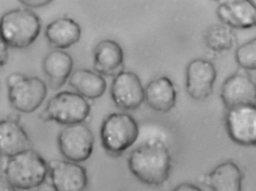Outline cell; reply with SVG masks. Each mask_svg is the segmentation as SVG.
Here are the masks:
<instances>
[{
  "label": "cell",
  "instance_id": "1",
  "mask_svg": "<svg viewBox=\"0 0 256 191\" xmlns=\"http://www.w3.org/2000/svg\"><path fill=\"white\" fill-rule=\"evenodd\" d=\"M128 167L133 176L142 183L161 186L170 176L172 156L162 142L151 140L131 152Z\"/></svg>",
  "mask_w": 256,
  "mask_h": 191
},
{
  "label": "cell",
  "instance_id": "2",
  "mask_svg": "<svg viewBox=\"0 0 256 191\" xmlns=\"http://www.w3.org/2000/svg\"><path fill=\"white\" fill-rule=\"evenodd\" d=\"M41 29L40 17L28 8L10 10L0 17V41L8 47L28 48L38 38Z\"/></svg>",
  "mask_w": 256,
  "mask_h": 191
},
{
  "label": "cell",
  "instance_id": "3",
  "mask_svg": "<svg viewBox=\"0 0 256 191\" xmlns=\"http://www.w3.org/2000/svg\"><path fill=\"white\" fill-rule=\"evenodd\" d=\"M48 173V163L31 149L8 158L4 176L16 189L29 191L42 185Z\"/></svg>",
  "mask_w": 256,
  "mask_h": 191
},
{
  "label": "cell",
  "instance_id": "4",
  "mask_svg": "<svg viewBox=\"0 0 256 191\" xmlns=\"http://www.w3.org/2000/svg\"><path fill=\"white\" fill-rule=\"evenodd\" d=\"M139 127L127 113H114L103 121L100 138L103 149L109 155L118 156L128 150L138 140Z\"/></svg>",
  "mask_w": 256,
  "mask_h": 191
},
{
  "label": "cell",
  "instance_id": "5",
  "mask_svg": "<svg viewBox=\"0 0 256 191\" xmlns=\"http://www.w3.org/2000/svg\"><path fill=\"white\" fill-rule=\"evenodd\" d=\"M90 112L86 98L77 92L64 91L50 99L40 117L43 122H55L67 126L84 123Z\"/></svg>",
  "mask_w": 256,
  "mask_h": 191
},
{
  "label": "cell",
  "instance_id": "6",
  "mask_svg": "<svg viewBox=\"0 0 256 191\" xmlns=\"http://www.w3.org/2000/svg\"><path fill=\"white\" fill-rule=\"evenodd\" d=\"M94 134L84 124L67 125L58 135L60 152L66 161L84 162L92 155L94 149Z\"/></svg>",
  "mask_w": 256,
  "mask_h": 191
},
{
  "label": "cell",
  "instance_id": "7",
  "mask_svg": "<svg viewBox=\"0 0 256 191\" xmlns=\"http://www.w3.org/2000/svg\"><path fill=\"white\" fill-rule=\"evenodd\" d=\"M226 126L229 137L236 144L256 146V106H241L228 109L226 116Z\"/></svg>",
  "mask_w": 256,
  "mask_h": 191
},
{
  "label": "cell",
  "instance_id": "8",
  "mask_svg": "<svg viewBox=\"0 0 256 191\" xmlns=\"http://www.w3.org/2000/svg\"><path fill=\"white\" fill-rule=\"evenodd\" d=\"M48 95V86L40 77H28L8 89V99L14 110L19 113L36 111Z\"/></svg>",
  "mask_w": 256,
  "mask_h": 191
},
{
  "label": "cell",
  "instance_id": "9",
  "mask_svg": "<svg viewBox=\"0 0 256 191\" xmlns=\"http://www.w3.org/2000/svg\"><path fill=\"white\" fill-rule=\"evenodd\" d=\"M52 186L55 191H86L89 185L86 169L72 161L54 160L48 163Z\"/></svg>",
  "mask_w": 256,
  "mask_h": 191
},
{
  "label": "cell",
  "instance_id": "10",
  "mask_svg": "<svg viewBox=\"0 0 256 191\" xmlns=\"http://www.w3.org/2000/svg\"><path fill=\"white\" fill-rule=\"evenodd\" d=\"M112 100L124 110H134L144 101V88L137 74L121 71L115 76L110 89Z\"/></svg>",
  "mask_w": 256,
  "mask_h": 191
},
{
  "label": "cell",
  "instance_id": "11",
  "mask_svg": "<svg viewBox=\"0 0 256 191\" xmlns=\"http://www.w3.org/2000/svg\"><path fill=\"white\" fill-rule=\"evenodd\" d=\"M216 80V70L212 62L196 59L190 62L186 73V88L188 95L196 101L209 98Z\"/></svg>",
  "mask_w": 256,
  "mask_h": 191
},
{
  "label": "cell",
  "instance_id": "12",
  "mask_svg": "<svg viewBox=\"0 0 256 191\" xmlns=\"http://www.w3.org/2000/svg\"><path fill=\"white\" fill-rule=\"evenodd\" d=\"M256 83L248 76L235 74L223 83L220 97L227 110L241 106H256Z\"/></svg>",
  "mask_w": 256,
  "mask_h": 191
},
{
  "label": "cell",
  "instance_id": "13",
  "mask_svg": "<svg viewBox=\"0 0 256 191\" xmlns=\"http://www.w3.org/2000/svg\"><path fill=\"white\" fill-rule=\"evenodd\" d=\"M216 14L223 24L232 29H247L256 26V6L250 1L238 0L222 2L217 7Z\"/></svg>",
  "mask_w": 256,
  "mask_h": 191
},
{
  "label": "cell",
  "instance_id": "14",
  "mask_svg": "<svg viewBox=\"0 0 256 191\" xmlns=\"http://www.w3.org/2000/svg\"><path fill=\"white\" fill-rule=\"evenodd\" d=\"M32 149V143L20 122L0 120V155L12 158Z\"/></svg>",
  "mask_w": 256,
  "mask_h": 191
},
{
  "label": "cell",
  "instance_id": "15",
  "mask_svg": "<svg viewBox=\"0 0 256 191\" xmlns=\"http://www.w3.org/2000/svg\"><path fill=\"white\" fill-rule=\"evenodd\" d=\"M124 64V50L116 41L103 40L96 46L94 66L100 75L116 76L122 71Z\"/></svg>",
  "mask_w": 256,
  "mask_h": 191
},
{
  "label": "cell",
  "instance_id": "16",
  "mask_svg": "<svg viewBox=\"0 0 256 191\" xmlns=\"http://www.w3.org/2000/svg\"><path fill=\"white\" fill-rule=\"evenodd\" d=\"M242 179L238 164L227 161L216 166L202 181L212 191H242Z\"/></svg>",
  "mask_w": 256,
  "mask_h": 191
},
{
  "label": "cell",
  "instance_id": "17",
  "mask_svg": "<svg viewBox=\"0 0 256 191\" xmlns=\"http://www.w3.org/2000/svg\"><path fill=\"white\" fill-rule=\"evenodd\" d=\"M42 67L50 89L58 90L70 79L73 72L74 61L66 52L55 50L46 55Z\"/></svg>",
  "mask_w": 256,
  "mask_h": 191
},
{
  "label": "cell",
  "instance_id": "18",
  "mask_svg": "<svg viewBox=\"0 0 256 191\" xmlns=\"http://www.w3.org/2000/svg\"><path fill=\"white\" fill-rule=\"evenodd\" d=\"M144 101L154 111L168 113L176 104V92L168 77H160L148 83L144 89Z\"/></svg>",
  "mask_w": 256,
  "mask_h": 191
},
{
  "label": "cell",
  "instance_id": "19",
  "mask_svg": "<svg viewBox=\"0 0 256 191\" xmlns=\"http://www.w3.org/2000/svg\"><path fill=\"white\" fill-rule=\"evenodd\" d=\"M44 34L52 47L62 50L70 48L80 41L82 28L73 19L60 17L48 25Z\"/></svg>",
  "mask_w": 256,
  "mask_h": 191
},
{
  "label": "cell",
  "instance_id": "20",
  "mask_svg": "<svg viewBox=\"0 0 256 191\" xmlns=\"http://www.w3.org/2000/svg\"><path fill=\"white\" fill-rule=\"evenodd\" d=\"M68 82L78 94L88 99L101 98L107 89V83L102 76L84 68L73 71Z\"/></svg>",
  "mask_w": 256,
  "mask_h": 191
},
{
  "label": "cell",
  "instance_id": "21",
  "mask_svg": "<svg viewBox=\"0 0 256 191\" xmlns=\"http://www.w3.org/2000/svg\"><path fill=\"white\" fill-rule=\"evenodd\" d=\"M208 48L216 52L230 50L236 41L233 29L226 24H214L206 29L204 36Z\"/></svg>",
  "mask_w": 256,
  "mask_h": 191
},
{
  "label": "cell",
  "instance_id": "22",
  "mask_svg": "<svg viewBox=\"0 0 256 191\" xmlns=\"http://www.w3.org/2000/svg\"><path fill=\"white\" fill-rule=\"evenodd\" d=\"M235 59L240 68L253 71L256 68V39L252 38L240 46L235 51Z\"/></svg>",
  "mask_w": 256,
  "mask_h": 191
},
{
  "label": "cell",
  "instance_id": "23",
  "mask_svg": "<svg viewBox=\"0 0 256 191\" xmlns=\"http://www.w3.org/2000/svg\"><path fill=\"white\" fill-rule=\"evenodd\" d=\"M20 2L24 6L28 7V9H30V8H38L46 6V5L52 3V1H49V0H23Z\"/></svg>",
  "mask_w": 256,
  "mask_h": 191
},
{
  "label": "cell",
  "instance_id": "24",
  "mask_svg": "<svg viewBox=\"0 0 256 191\" xmlns=\"http://www.w3.org/2000/svg\"><path fill=\"white\" fill-rule=\"evenodd\" d=\"M25 77L26 75L22 73L14 72L10 74L6 78V85L8 89L20 83L22 80L25 78Z\"/></svg>",
  "mask_w": 256,
  "mask_h": 191
},
{
  "label": "cell",
  "instance_id": "25",
  "mask_svg": "<svg viewBox=\"0 0 256 191\" xmlns=\"http://www.w3.org/2000/svg\"><path fill=\"white\" fill-rule=\"evenodd\" d=\"M8 59V47L0 41V68L5 66Z\"/></svg>",
  "mask_w": 256,
  "mask_h": 191
},
{
  "label": "cell",
  "instance_id": "26",
  "mask_svg": "<svg viewBox=\"0 0 256 191\" xmlns=\"http://www.w3.org/2000/svg\"><path fill=\"white\" fill-rule=\"evenodd\" d=\"M172 191H202L196 185L191 183H182L176 187Z\"/></svg>",
  "mask_w": 256,
  "mask_h": 191
},
{
  "label": "cell",
  "instance_id": "27",
  "mask_svg": "<svg viewBox=\"0 0 256 191\" xmlns=\"http://www.w3.org/2000/svg\"><path fill=\"white\" fill-rule=\"evenodd\" d=\"M0 191H17V189L7 180L5 176H0Z\"/></svg>",
  "mask_w": 256,
  "mask_h": 191
},
{
  "label": "cell",
  "instance_id": "28",
  "mask_svg": "<svg viewBox=\"0 0 256 191\" xmlns=\"http://www.w3.org/2000/svg\"></svg>",
  "mask_w": 256,
  "mask_h": 191
}]
</instances>
